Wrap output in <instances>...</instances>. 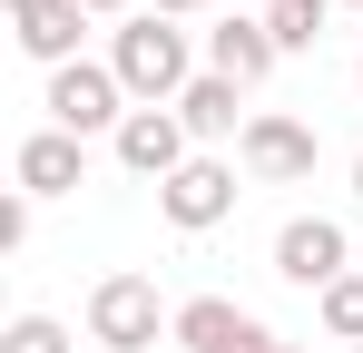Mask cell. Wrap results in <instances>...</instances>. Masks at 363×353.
<instances>
[{
  "label": "cell",
  "instance_id": "13",
  "mask_svg": "<svg viewBox=\"0 0 363 353\" xmlns=\"http://www.w3.org/2000/svg\"><path fill=\"white\" fill-rule=\"evenodd\" d=\"M324 20H334V0H275V10H265V30H275V50H285V59L314 50V40H324Z\"/></svg>",
  "mask_w": 363,
  "mask_h": 353
},
{
  "label": "cell",
  "instance_id": "5",
  "mask_svg": "<svg viewBox=\"0 0 363 353\" xmlns=\"http://www.w3.org/2000/svg\"><path fill=\"white\" fill-rule=\"evenodd\" d=\"M236 167L255 176V186H304V176H314V128L285 118V108H255L245 138H236Z\"/></svg>",
  "mask_w": 363,
  "mask_h": 353
},
{
  "label": "cell",
  "instance_id": "23",
  "mask_svg": "<svg viewBox=\"0 0 363 353\" xmlns=\"http://www.w3.org/2000/svg\"><path fill=\"white\" fill-rule=\"evenodd\" d=\"M354 79H363V69H354Z\"/></svg>",
  "mask_w": 363,
  "mask_h": 353
},
{
  "label": "cell",
  "instance_id": "2",
  "mask_svg": "<svg viewBox=\"0 0 363 353\" xmlns=\"http://www.w3.org/2000/svg\"><path fill=\"white\" fill-rule=\"evenodd\" d=\"M50 128H69V138H118L128 128V89L108 59H69V69H50Z\"/></svg>",
  "mask_w": 363,
  "mask_h": 353
},
{
  "label": "cell",
  "instance_id": "20",
  "mask_svg": "<svg viewBox=\"0 0 363 353\" xmlns=\"http://www.w3.org/2000/svg\"><path fill=\"white\" fill-rule=\"evenodd\" d=\"M275 353H304V344H275Z\"/></svg>",
  "mask_w": 363,
  "mask_h": 353
},
{
  "label": "cell",
  "instance_id": "4",
  "mask_svg": "<svg viewBox=\"0 0 363 353\" xmlns=\"http://www.w3.org/2000/svg\"><path fill=\"white\" fill-rule=\"evenodd\" d=\"M236 176H245L236 157H206V147H196V157H186V167L167 176V186H157V216H167L177 235H206V226H226V216H236V196H245Z\"/></svg>",
  "mask_w": 363,
  "mask_h": 353
},
{
  "label": "cell",
  "instance_id": "15",
  "mask_svg": "<svg viewBox=\"0 0 363 353\" xmlns=\"http://www.w3.org/2000/svg\"><path fill=\"white\" fill-rule=\"evenodd\" d=\"M314 304H324V334H334V344H363V275H344V285H324Z\"/></svg>",
  "mask_w": 363,
  "mask_h": 353
},
{
  "label": "cell",
  "instance_id": "1",
  "mask_svg": "<svg viewBox=\"0 0 363 353\" xmlns=\"http://www.w3.org/2000/svg\"><path fill=\"white\" fill-rule=\"evenodd\" d=\"M108 69H118L128 108H177L186 89H196V40H186V20H167V10H128L118 30H108Z\"/></svg>",
  "mask_w": 363,
  "mask_h": 353
},
{
  "label": "cell",
  "instance_id": "8",
  "mask_svg": "<svg viewBox=\"0 0 363 353\" xmlns=\"http://www.w3.org/2000/svg\"><path fill=\"white\" fill-rule=\"evenodd\" d=\"M108 147H118V167H128V176H157V186L196 157V138H186V118H177V108H128V128L108 138Z\"/></svg>",
  "mask_w": 363,
  "mask_h": 353
},
{
  "label": "cell",
  "instance_id": "18",
  "mask_svg": "<svg viewBox=\"0 0 363 353\" xmlns=\"http://www.w3.org/2000/svg\"><path fill=\"white\" fill-rule=\"evenodd\" d=\"M147 10H167V20H196V10H206V0H147Z\"/></svg>",
  "mask_w": 363,
  "mask_h": 353
},
{
  "label": "cell",
  "instance_id": "24",
  "mask_svg": "<svg viewBox=\"0 0 363 353\" xmlns=\"http://www.w3.org/2000/svg\"><path fill=\"white\" fill-rule=\"evenodd\" d=\"M354 10H363V0H354Z\"/></svg>",
  "mask_w": 363,
  "mask_h": 353
},
{
  "label": "cell",
  "instance_id": "11",
  "mask_svg": "<svg viewBox=\"0 0 363 353\" xmlns=\"http://www.w3.org/2000/svg\"><path fill=\"white\" fill-rule=\"evenodd\" d=\"M10 30H20V50L40 59V69H69L89 10H79V0H10Z\"/></svg>",
  "mask_w": 363,
  "mask_h": 353
},
{
  "label": "cell",
  "instance_id": "14",
  "mask_svg": "<svg viewBox=\"0 0 363 353\" xmlns=\"http://www.w3.org/2000/svg\"><path fill=\"white\" fill-rule=\"evenodd\" d=\"M0 353H79V344H69L60 314H10L0 324Z\"/></svg>",
  "mask_w": 363,
  "mask_h": 353
},
{
  "label": "cell",
  "instance_id": "10",
  "mask_svg": "<svg viewBox=\"0 0 363 353\" xmlns=\"http://www.w3.org/2000/svg\"><path fill=\"white\" fill-rule=\"evenodd\" d=\"M275 30H265V10H236V20H216V30H206V69H216V79H236V89H265V79H275Z\"/></svg>",
  "mask_w": 363,
  "mask_h": 353
},
{
  "label": "cell",
  "instance_id": "16",
  "mask_svg": "<svg viewBox=\"0 0 363 353\" xmlns=\"http://www.w3.org/2000/svg\"><path fill=\"white\" fill-rule=\"evenodd\" d=\"M20 245H30V196L10 186V196H0V255H20Z\"/></svg>",
  "mask_w": 363,
  "mask_h": 353
},
{
  "label": "cell",
  "instance_id": "17",
  "mask_svg": "<svg viewBox=\"0 0 363 353\" xmlns=\"http://www.w3.org/2000/svg\"><path fill=\"white\" fill-rule=\"evenodd\" d=\"M89 20H128V10H147V0H79Z\"/></svg>",
  "mask_w": 363,
  "mask_h": 353
},
{
  "label": "cell",
  "instance_id": "7",
  "mask_svg": "<svg viewBox=\"0 0 363 353\" xmlns=\"http://www.w3.org/2000/svg\"><path fill=\"white\" fill-rule=\"evenodd\" d=\"M167 344H186V353H275L285 334H275V324H255L236 294H186Z\"/></svg>",
  "mask_w": 363,
  "mask_h": 353
},
{
  "label": "cell",
  "instance_id": "22",
  "mask_svg": "<svg viewBox=\"0 0 363 353\" xmlns=\"http://www.w3.org/2000/svg\"><path fill=\"white\" fill-rule=\"evenodd\" d=\"M265 10H275V0H265Z\"/></svg>",
  "mask_w": 363,
  "mask_h": 353
},
{
  "label": "cell",
  "instance_id": "3",
  "mask_svg": "<svg viewBox=\"0 0 363 353\" xmlns=\"http://www.w3.org/2000/svg\"><path fill=\"white\" fill-rule=\"evenodd\" d=\"M157 334H177V314L157 304V285H147V275H99V285H89V344L147 353Z\"/></svg>",
  "mask_w": 363,
  "mask_h": 353
},
{
  "label": "cell",
  "instance_id": "12",
  "mask_svg": "<svg viewBox=\"0 0 363 353\" xmlns=\"http://www.w3.org/2000/svg\"><path fill=\"white\" fill-rule=\"evenodd\" d=\"M177 118H186V138H196V147H226V138H245V89L236 79H216V69H196V89H186L177 99Z\"/></svg>",
  "mask_w": 363,
  "mask_h": 353
},
{
  "label": "cell",
  "instance_id": "21",
  "mask_svg": "<svg viewBox=\"0 0 363 353\" xmlns=\"http://www.w3.org/2000/svg\"><path fill=\"white\" fill-rule=\"evenodd\" d=\"M334 353H363V344H334Z\"/></svg>",
  "mask_w": 363,
  "mask_h": 353
},
{
  "label": "cell",
  "instance_id": "9",
  "mask_svg": "<svg viewBox=\"0 0 363 353\" xmlns=\"http://www.w3.org/2000/svg\"><path fill=\"white\" fill-rule=\"evenodd\" d=\"M10 176H20V196H69V186L89 176V138H69V128H30V138L10 147Z\"/></svg>",
  "mask_w": 363,
  "mask_h": 353
},
{
  "label": "cell",
  "instance_id": "19",
  "mask_svg": "<svg viewBox=\"0 0 363 353\" xmlns=\"http://www.w3.org/2000/svg\"><path fill=\"white\" fill-rule=\"evenodd\" d=\"M354 196H363V157H354Z\"/></svg>",
  "mask_w": 363,
  "mask_h": 353
},
{
  "label": "cell",
  "instance_id": "6",
  "mask_svg": "<svg viewBox=\"0 0 363 353\" xmlns=\"http://www.w3.org/2000/svg\"><path fill=\"white\" fill-rule=\"evenodd\" d=\"M275 275H285V285H304V294L344 285V275H354L344 226H334V216H285V226H275Z\"/></svg>",
  "mask_w": 363,
  "mask_h": 353
}]
</instances>
